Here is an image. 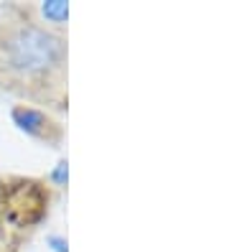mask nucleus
<instances>
[{
	"label": "nucleus",
	"instance_id": "obj_2",
	"mask_svg": "<svg viewBox=\"0 0 229 252\" xmlns=\"http://www.w3.org/2000/svg\"><path fill=\"white\" fill-rule=\"evenodd\" d=\"M10 117H13V125L18 127L23 135H28V138L41 140V138L49 135V130H51V120L46 117V112H41L36 107L18 105V107H13Z\"/></svg>",
	"mask_w": 229,
	"mask_h": 252
},
{
	"label": "nucleus",
	"instance_id": "obj_1",
	"mask_svg": "<svg viewBox=\"0 0 229 252\" xmlns=\"http://www.w3.org/2000/svg\"><path fill=\"white\" fill-rule=\"evenodd\" d=\"M3 56L8 69L21 77H43L64 62V43L41 26H23L8 36Z\"/></svg>",
	"mask_w": 229,
	"mask_h": 252
},
{
	"label": "nucleus",
	"instance_id": "obj_3",
	"mask_svg": "<svg viewBox=\"0 0 229 252\" xmlns=\"http://www.w3.org/2000/svg\"><path fill=\"white\" fill-rule=\"evenodd\" d=\"M38 10H41V18L46 23L64 26L69 21V3H64V0H43Z\"/></svg>",
	"mask_w": 229,
	"mask_h": 252
},
{
	"label": "nucleus",
	"instance_id": "obj_4",
	"mask_svg": "<svg viewBox=\"0 0 229 252\" xmlns=\"http://www.w3.org/2000/svg\"><path fill=\"white\" fill-rule=\"evenodd\" d=\"M51 181H54V186H66V181H69V163L66 160H59L51 168Z\"/></svg>",
	"mask_w": 229,
	"mask_h": 252
},
{
	"label": "nucleus",
	"instance_id": "obj_5",
	"mask_svg": "<svg viewBox=\"0 0 229 252\" xmlns=\"http://www.w3.org/2000/svg\"><path fill=\"white\" fill-rule=\"evenodd\" d=\"M46 247H49V252H69L66 237H61V234H49L46 237Z\"/></svg>",
	"mask_w": 229,
	"mask_h": 252
}]
</instances>
